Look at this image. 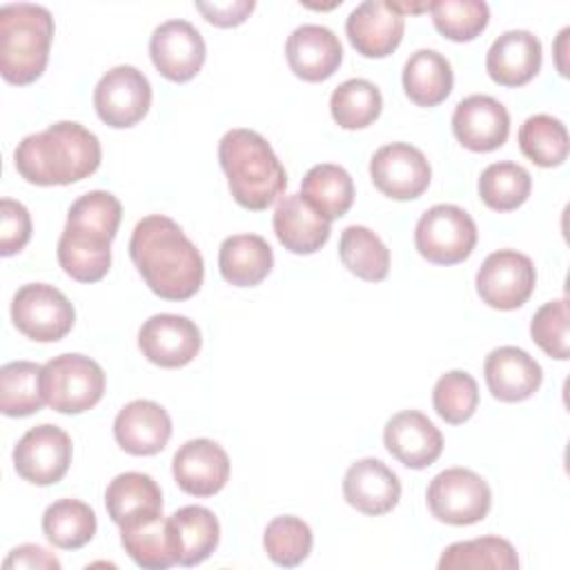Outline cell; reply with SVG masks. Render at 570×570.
Masks as SVG:
<instances>
[{"instance_id":"cell-1","label":"cell","mask_w":570,"mask_h":570,"mask_svg":"<svg viewBox=\"0 0 570 570\" xmlns=\"http://www.w3.org/2000/svg\"><path fill=\"white\" fill-rule=\"evenodd\" d=\"M129 256L147 287L165 301H187L203 285V256L169 216L151 214L138 220Z\"/></svg>"},{"instance_id":"cell-2","label":"cell","mask_w":570,"mask_h":570,"mask_svg":"<svg viewBox=\"0 0 570 570\" xmlns=\"http://www.w3.org/2000/svg\"><path fill=\"white\" fill-rule=\"evenodd\" d=\"M120 216V200L102 189L87 191L71 203L56 252L67 276L78 283H96L109 272L111 240L118 234Z\"/></svg>"},{"instance_id":"cell-3","label":"cell","mask_w":570,"mask_h":570,"mask_svg":"<svg viewBox=\"0 0 570 570\" xmlns=\"http://www.w3.org/2000/svg\"><path fill=\"white\" fill-rule=\"evenodd\" d=\"M100 142L80 122H53L42 131L24 136L13 163L18 174L40 187L71 185L91 176L100 165Z\"/></svg>"},{"instance_id":"cell-4","label":"cell","mask_w":570,"mask_h":570,"mask_svg":"<svg viewBox=\"0 0 570 570\" xmlns=\"http://www.w3.org/2000/svg\"><path fill=\"white\" fill-rule=\"evenodd\" d=\"M218 160L234 200L245 209H267L287 187L285 167L258 131L229 129L218 142Z\"/></svg>"},{"instance_id":"cell-5","label":"cell","mask_w":570,"mask_h":570,"mask_svg":"<svg viewBox=\"0 0 570 570\" xmlns=\"http://www.w3.org/2000/svg\"><path fill=\"white\" fill-rule=\"evenodd\" d=\"M53 40L49 9L11 2L0 9V73L11 85L38 80L47 67Z\"/></svg>"},{"instance_id":"cell-6","label":"cell","mask_w":570,"mask_h":570,"mask_svg":"<svg viewBox=\"0 0 570 570\" xmlns=\"http://www.w3.org/2000/svg\"><path fill=\"white\" fill-rule=\"evenodd\" d=\"M42 392L51 410L80 414L102 399L105 372L85 354H60L42 365Z\"/></svg>"},{"instance_id":"cell-7","label":"cell","mask_w":570,"mask_h":570,"mask_svg":"<svg viewBox=\"0 0 570 570\" xmlns=\"http://www.w3.org/2000/svg\"><path fill=\"white\" fill-rule=\"evenodd\" d=\"M476 223L456 205L430 207L414 227V245L419 254L434 265L463 263L476 245Z\"/></svg>"},{"instance_id":"cell-8","label":"cell","mask_w":570,"mask_h":570,"mask_svg":"<svg viewBox=\"0 0 570 570\" xmlns=\"http://www.w3.org/2000/svg\"><path fill=\"white\" fill-rule=\"evenodd\" d=\"M492 492L483 476L468 468H448L428 485V508L450 525H472L488 517Z\"/></svg>"},{"instance_id":"cell-9","label":"cell","mask_w":570,"mask_h":570,"mask_svg":"<svg viewBox=\"0 0 570 570\" xmlns=\"http://www.w3.org/2000/svg\"><path fill=\"white\" fill-rule=\"evenodd\" d=\"M11 321L27 338L38 343H56L71 332L76 309L58 287L47 283H29L13 294Z\"/></svg>"},{"instance_id":"cell-10","label":"cell","mask_w":570,"mask_h":570,"mask_svg":"<svg viewBox=\"0 0 570 570\" xmlns=\"http://www.w3.org/2000/svg\"><path fill=\"white\" fill-rule=\"evenodd\" d=\"M94 107L105 125L114 129L134 127L151 107V85L140 69L118 65L98 80Z\"/></svg>"},{"instance_id":"cell-11","label":"cell","mask_w":570,"mask_h":570,"mask_svg":"<svg viewBox=\"0 0 570 570\" xmlns=\"http://www.w3.org/2000/svg\"><path fill=\"white\" fill-rule=\"evenodd\" d=\"M537 272L530 256L517 249L492 252L476 272V292L494 309H517L534 292Z\"/></svg>"},{"instance_id":"cell-12","label":"cell","mask_w":570,"mask_h":570,"mask_svg":"<svg viewBox=\"0 0 570 570\" xmlns=\"http://www.w3.org/2000/svg\"><path fill=\"white\" fill-rule=\"evenodd\" d=\"M71 439L69 434L51 423L27 430L13 448L16 472L33 485L58 483L71 463Z\"/></svg>"},{"instance_id":"cell-13","label":"cell","mask_w":570,"mask_h":570,"mask_svg":"<svg viewBox=\"0 0 570 570\" xmlns=\"http://www.w3.org/2000/svg\"><path fill=\"white\" fill-rule=\"evenodd\" d=\"M374 187L394 200L419 198L432 180L425 154L410 142H390L374 151L370 160Z\"/></svg>"},{"instance_id":"cell-14","label":"cell","mask_w":570,"mask_h":570,"mask_svg":"<svg viewBox=\"0 0 570 570\" xmlns=\"http://www.w3.org/2000/svg\"><path fill=\"white\" fill-rule=\"evenodd\" d=\"M149 56L163 78L171 82H187L200 71L207 47L191 22L167 20L151 33Z\"/></svg>"},{"instance_id":"cell-15","label":"cell","mask_w":570,"mask_h":570,"mask_svg":"<svg viewBox=\"0 0 570 570\" xmlns=\"http://www.w3.org/2000/svg\"><path fill=\"white\" fill-rule=\"evenodd\" d=\"M198 325L180 314H154L138 332L142 356L158 367H183L200 352Z\"/></svg>"},{"instance_id":"cell-16","label":"cell","mask_w":570,"mask_h":570,"mask_svg":"<svg viewBox=\"0 0 570 570\" xmlns=\"http://www.w3.org/2000/svg\"><path fill=\"white\" fill-rule=\"evenodd\" d=\"M452 131L470 151H494L510 134V114L492 96L472 94L456 102L452 114Z\"/></svg>"},{"instance_id":"cell-17","label":"cell","mask_w":570,"mask_h":570,"mask_svg":"<svg viewBox=\"0 0 570 570\" xmlns=\"http://www.w3.org/2000/svg\"><path fill=\"white\" fill-rule=\"evenodd\" d=\"M171 472L183 492L214 497L229 479V456L212 439H191L176 450Z\"/></svg>"},{"instance_id":"cell-18","label":"cell","mask_w":570,"mask_h":570,"mask_svg":"<svg viewBox=\"0 0 570 570\" xmlns=\"http://www.w3.org/2000/svg\"><path fill=\"white\" fill-rule=\"evenodd\" d=\"M405 18L390 0H365L347 16L345 31L352 47L365 58H385L403 40Z\"/></svg>"},{"instance_id":"cell-19","label":"cell","mask_w":570,"mask_h":570,"mask_svg":"<svg viewBox=\"0 0 570 570\" xmlns=\"http://www.w3.org/2000/svg\"><path fill=\"white\" fill-rule=\"evenodd\" d=\"M383 443L387 452L405 468L423 470L441 456L443 434L425 414L403 410L385 423Z\"/></svg>"},{"instance_id":"cell-20","label":"cell","mask_w":570,"mask_h":570,"mask_svg":"<svg viewBox=\"0 0 570 570\" xmlns=\"http://www.w3.org/2000/svg\"><path fill=\"white\" fill-rule=\"evenodd\" d=\"M114 436L127 454L151 456L165 450L171 436V419L160 403L136 399L116 414Z\"/></svg>"},{"instance_id":"cell-21","label":"cell","mask_w":570,"mask_h":570,"mask_svg":"<svg viewBox=\"0 0 570 570\" xmlns=\"http://www.w3.org/2000/svg\"><path fill=\"white\" fill-rule=\"evenodd\" d=\"M287 65L305 82L327 80L343 60V47L336 33L323 24H301L285 42Z\"/></svg>"},{"instance_id":"cell-22","label":"cell","mask_w":570,"mask_h":570,"mask_svg":"<svg viewBox=\"0 0 570 570\" xmlns=\"http://www.w3.org/2000/svg\"><path fill=\"white\" fill-rule=\"evenodd\" d=\"M483 374L488 390L503 403H519L530 399L541 381V365L521 347L501 345L485 356Z\"/></svg>"},{"instance_id":"cell-23","label":"cell","mask_w":570,"mask_h":570,"mask_svg":"<svg viewBox=\"0 0 570 570\" xmlns=\"http://www.w3.org/2000/svg\"><path fill=\"white\" fill-rule=\"evenodd\" d=\"M541 40L525 29L503 31L488 49V76L501 87L528 85L541 69Z\"/></svg>"},{"instance_id":"cell-24","label":"cell","mask_w":570,"mask_h":570,"mask_svg":"<svg viewBox=\"0 0 570 570\" xmlns=\"http://www.w3.org/2000/svg\"><path fill=\"white\" fill-rule=\"evenodd\" d=\"M343 497L358 512L379 517L399 503L401 481L383 461L358 459L343 476Z\"/></svg>"},{"instance_id":"cell-25","label":"cell","mask_w":570,"mask_h":570,"mask_svg":"<svg viewBox=\"0 0 570 570\" xmlns=\"http://www.w3.org/2000/svg\"><path fill=\"white\" fill-rule=\"evenodd\" d=\"M274 234L292 254H314L330 238V220L323 218L301 194L281 196L274 209Z\"/></svg>"},{"instance_id":"cell-26","label":"cell","mask_w":570,"mask_h":570,"mask_svg":"<svg viewBox=\"0 0 570 570\" xmlns=\"http://www.w3.org/2000/svg\"><path fill=\"white\" fill-rule=\"evenodd\" d=\"M125 552L147 570H165L178 563V541L169 517L154 514L120 528Z\"/></svg>"},{"instance_id":"cell-27","label":"cell","mask_w":570,"mask_h":570,"mask_svg":"<svg viewBox=\"0 0 570 570\" xmlns=\"http://www.w3.org/2000/svg\"><path fill=\"white\" fill-rule=\"evenodd\" d=\"M274 267V252L258 234H234L220 243L218 269L234 287L258 285Z\"/></svg>"},{"instance_id":"cell-28","label":"cell","mask_w":570,"mask_h":570,"mask_svg":"<svg viewBox=\"0 0 570 570\" xmlns=\"http://www.w3.org/2000/svg\"><path fill=\"white\" fill-rule=\"evenodd\" d=\"M105 508L111 521L122 528L163 512V492L145 472H122L105 490Z\"/></svg>"},{"instance_id":"cell-29","label":"cell","mask_w":570,"mask_h":570,"mask_svg":"<svg viewBox=\"0 0 570 570\" xmlns=\"http://www.w3.org/2000/svg\"><path fill=\"white\" fill-rule=\"evenodd\" d=\"M454 85L450 60L434 49L414 51L403 67V89L419 107L441 105Z\"/></svg>"},{"instance_id":"cell-30","label":"cell","mask_w":570,"mask_h":570,"mask_svg":"<svg viewBox=\"0 0 570 570\" xmlns=\"http://www.w3.org/2000/svg\"><path fill=\"white\" fill-rule=\"evenodd\" d=\"M301 196L330 223L334 218H341L347 214V209L354 203V183L352 176L341 167L332 163L314 165L303 183H301Z\"/></svg>"},{"instance_id":"cell-31","label":"cell","mask_w":570,"mask_h":570,"mask_svg":"<svg viewBox=\"0 0 570 570\" xmlns=\"http://www.w3.org/2000/svg\"><path fill=\"white\" fill-rule=\"evenodd\" d=\"M169 521L176 532L180 566H198L216 550L220 539V523L212 510L203 505H185L176 510Z\"/></svg>"},{"instance_id":"cell-32","label":"cell","mask_w":570,"mask_h":570,"mask_svg":"<svg viewBox=\"0 0 570 570\" xmlns=\"http://www.w3.org/2000/svg\"><path fill=\"white\" fill-rule=\"evenodd\" d=\"M96 512L78 499H58L42 514V532L62 550H78L96 534Z\"/></svg>"},{"instance_id":"cell-33","label":"cell","mask_w":570,"mask_h":570,"mask_svg":"<svg viewBox=\"0 0 570 570\" xmlns=\"http://www.w3.org/2000/svg\"><path fill=\"white\" fill-rule=\"evenodd\" d=\"M45 403L42 365L11 361L0 367V410L4 416H29Z\"/></svg>"},{"instance_id":"cell-34","label":"cell","mask_w":570,"mask_h":570,"mask_svg":"<svg viewBox=\"0 0 570 570\" xmlns=\"http://www.w3.org/2000/svg\"><path fill=\"white\" fill-rule=\"evenodd\" d=\"M341 263L358 278L379 283L390 272V249L385 243L363 225H350L338 240Z\"/></svg>"},{"instance_id":"cell-35","label":"cell","mask_w":570,"mask_h":570,"mask_svg":"<svg viewBox=\"0 0 570 570\" xmlns=\"http://www.w3.org/2000/svg\"><path fill=\"white\" fill-rule=\"evenodd\" d=\"M383 109V96L379 87L365 78H350L341 82L330 96V111L343 129L370 127Z\"/></svg>"},{"instance_id":"cell-36","label":"cell","mask_w":570,"mask_h":570,"mask_svg":"<svg viewBox=\"0 0 570 570\" xmlns=\"http://www.w3.org/2000/svg\"><path fill=\"white\" fill-rule=\"evenodd\" d=\"M441 570L456 568H492V570H514L519 568V557L514 546L501 537H479L472 541L450 543L439 559Z\"/></svg>"},{"instance_id":"cell-37","label":"cell","mask_w":570,"mask_h":570,"mask_svg":"<svg viewBox=\"0 0 570 570\" xmlns=\"http://www.w3.org/2000/svg\"><path fill=\"white\" fill-rule=\"evenodd\" d=\"M519 147L539 167H559L568 158V129L550 114L530 116L519 129Z\"/></svg>"},{"instance_id":"cell-38","label":"cell","mask_w":570,"mask_h":570,"mask_svg":"<svg viewBox=\"0 0 570 570\" xmlns=\"http://www.w3.org/2000/svg\"><path fill=\"white\" fill-rule=\"evenodd\" d=\"M532 189L525 167L503 160L488 165L479 176V196L494 212H512L521 207Z\"/></svg>"},{"instance_id":"cell-39","label":"cell","mask_w":570,"mask_h":570,"mask_svg":"<svg viewBox=\"0 0 570 570\" xmlns=\"http://www.w3.org/2000/svg\"><path fill=\"white\" fill-rule=\"evenodd\" d=\"M312 543L314 537L309 525L292 514L272 519L263 532V546L267 557L283 568H294L303 563L312 552Z\"/></svg>"},{"instance_id":"cell-40","label":"cell","mask_w":570,"mask_h":570,"mask_svg":"<svg viewBox=\"0 0 570 570\" xmlns=\"http://www.w3.org/2000/svg\"><path fill=\"white\" fill-rule=\"evenodd\" d=\"M430 13L436 31L454 42L474 40L490 20L483 0H436L430 2Z\"/></svg>"},{"instance_id":"cell-41","label":"cell","mask_w":570,"mask_h":570,"mask_svg":"<svg viewBox=\"0 0 570 570\" xmlns=\"http://www.w3.org/2000/svg\"><path fill=\"white\" fill-rule=\"evenodd\" d=\"M432 403L436 414L450 423L461 425L465 423L479 405V385L472 374L463 370H452L439 376L432 390Z\"/></svg>"},{"instance_id":"cell-42","label":"cell","mask_w":570,"mask_h":570,"mask_svg":"<svg viewBox=\"0 0 570 570\" xmlns=\"http://www.w3.org/2000/svg\"><path fill=\"white\" fill-rule=\"evenodd\" d=\"M530 336L548 356L566 361L570 354L568 298L543 303L530 321Z\"/></svg>"},{"instance_id":"cell-43","label":"cell","mask_w":570,"mask_h":570,"mask_svg":"<svg viewBox=\"0 0 570 570\" xmlns=\"http://www.w3.org/2000/svg\"><path fill=\"white\" fill-rule=\"evenodd\" d=\"M31 238V216L29 209L13 200V198H2L0 200V254L2 256H13Z\"/></svg>"},{"instance_id":"cell-44","label":"cell","mask_w":570,"mask_h":570,"mask_svg":"<svg viewBox=\"0 0 570 570\" xmlns=\"http://www.w3.org/2000/svg\"><path fill=\"white\" fill-rule=\"evenodd\" d=\"M254 0H234V2H196V9L205 16L207 22L216 27H238L254 11Z\"/></svg>"},{"instance_id":"cell-45","label":"cell","mask_w":570,"mask_h":570,"mask_svg":"<svg viewBox=\"0 0 570 570\" xmlns=\"http://www.w3.org/2000/svg\"><path fill=\"white\" fill-rule=\"evenodd\" d=\"M4 570L11 568H29V570H60V561L36 543H22L9 552V557L2 563Z\"/></svg>"}]
</instances>
